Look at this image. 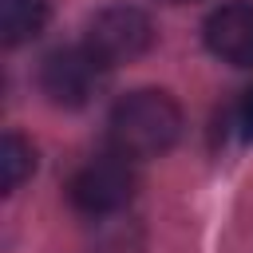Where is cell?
Returning <instances> with one entry per match:
<instances>
[{
	"label": "cell",
	"instance_id": "9",
	"mask_svg": "<svg viewBox=\"0 0 253 253\" xmlns=\"http://www.w3.org/2000/svg\"><path fill=\"white\" fill-rule=\"evenodd\" d=\"M166 4H186V0H166Z\"/></svg>",
	"mask_w": 253,
	"mask_h": 253
},
{
	"label": "cell",
	"instance_id": "7",
	"mask_svg": "<svg viewBox=\"0 0 253 253\" xmlns=\"http://www.w3.org/2000/svg\"><path fill=\"white\" fill-rule=\"evenodd\" d=\"M32 170H36V150H32V142H28L24 134L8 130V134L0 138V186H4V194L20 190L24 178H32Z\"/></svg>",
	"mask_w": 253,
	"mask_h": 253
},
{
	"label": "cell",
	"instance_id": "3",
	"mask_svg": "<svg viewBox=\"0 0 253 253\" xmlns=\"http://www.w3.org/2000/svg\"><path fill=\"white\" fill-rule=\"evenodd\" d=\"M107 71H111V67H107L87 43L55 47V51L43 55V63H40V91H43L55 107H83V103L95 99V91L103 87Z\"/></svg>",
	"mask_w": 253,
	"mask_h": 253
},
{
	"label": "cell",
	"instance_id": "4",
	"mask_svg": "<svg viewBox=\"0 0 253 253\" xmlns=\"http://www.w3.org/2000/svg\"><path fill=\"white\" fill-rule=\"evenodd\" d=\"M83 43L107 63V67H119V63H130L138 55L150 51L154 43V24L142 8H130V4H119V8H103L91 16L87 24V36Z\"/></svg>",
	"mask_w": 253,
	"mask_h": 253
},
{
	"label": "cell",
	"instance_id": "6",
	"mask_svg": "<svg viewBox=\"0 0 253 253\" xmlns=\"http://www.w3.org/2000/svg\"><path fill=\"white\" fill-rule=\"evenodd\" d=\"M51 20L47 0H0V40L4 47H20L36 40Z\"/></svg>",
	"mask_w": 253,
	"mask_h": 253
},
{
	"label": "cell",
	"instance_id": "1",
	"mask_svg": "<svg viewBox=\"0 0 253 253\" xmlns=\"http://www.w3.org/2000/svg\"><path fill=\"white\" fill-rule=\"evenodd\" d=\"M107 138L111 150L130 162L158 158L182 138V107L166 91H130L111 107Z\"/></svg>",
	"mask_w": 253,
	"mask_h": 253
},
{
	"label": "cell",
	"instance_id": "8",
	"mask_svg": "<svg viewBox=\"0 0 253 253\" xmlns=\"http://www.w3.org/2000/svg\"><path fill=\"white\" fill-rule=\"evenodd\" d=\"M233 126H237V134H241L245 142H253V87L241 95V103H237V111H233Z\"/></svg>",
	"mask_w": 253,
	"mask_h": 253
},
{
	"label": "cell",
	"instance_id": "2",
	"mask_svg": "<svg viewBox=\"0 0 253 253\" xmlns=\"http://www.w3.org/2000/svg\"><path fill=\"white\" fill-rule=\"evenodd\" d=\"M138 194V178H134V166L130 158L123 154H103V158H91L83 162L71 182H67V198L79 213H91V217H107V213H119L134 202Z\"/></svg>",
	"mask_w": 253,
	"mask_h": 253
},
{
	"label": "cell",
	"instance_id": "5",
	"mask_svg": "<svg viewBox=\"0 0 253 253\" xmlns=\"http://www.w3.org/2000/svg\"><path fill=\"white\" fill-rule=\"evenodd\" d=\"M202 36L221 63L253 67V4H221L217 12H210Z\"/></svg>",
	"mask_w": 253,
	"mask_h": 253
}]
</instances>
